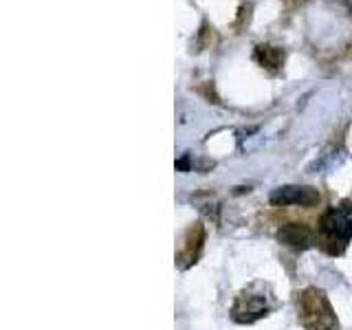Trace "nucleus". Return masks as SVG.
<instances>
[{"label": "nucleus", "mask_w": 352, "mask_h": 330, "mask_svg": "<svg viewBox=\"0 0 352 330\" xmlns=\"http://www.w3.org/2000/svg\"><path fill=\"white\" fill-rule=\"evenodd\" d=\"M278 240L291 249L304 251V249H311L315 245L317 236L311 227H306L302 223H289V225H282L278 229Z\"/></svg>", "instance_id": "39448f33"}, {"label": "nucleus", "mask_w": 352, "mask_h": 330, "mask_svg": "<svg viewBox=\"0 0 352 330\" xmlns=\"http://www.w3.org/2000/svg\"><path fill=\"white\" fill-rule=\"evenodd\" d=\"M253 58H256V62L262 69H267L271 73H278L284 66V51L278 47H271V44H258Z\"/></svg>", "instance_id": "0eeeda50"}, {"label": "nucleus", "mask_w": 352, "mask_h": 330, "mask_svg": "<svg viewBox=\"0 0 352 330\" xmlns=\"http://www.w3.org/2000/svg\"><path fill=\"white\" fill-rule=\"evenodd\" d=\"M297 319L306 330H339V319L319 289H306L297 300Z\"/></svg>", "instance_id": "f03ea898"}, {"label": "nucleus", "mask_w": 352, "mask_h": 330, "mask_svg": "<svg viewBox=\"0 0 352 330\" xmlns=\"http://www.w3.org/2000/svg\"><path fill=\"white\" fill-rule=\"evenodd\" d=\"M352 240V203H344L339 207H330L319 218L317 242H322L328 253L339 256Z\"/></svg>", "instance_id": "f257e3e1"}, {"label": "nucleus", "mask_w": 352, "mask_h": 330, "mask_svg": "<svg viewBox=\"0 0 352 330\" xmlns=\"http://www.w3.org/2000/svg\"><path fill=\"white\" fill-rule=\"evenodd\" d=\"M229 313L236 324H253V322H258V319L267 317L271 313L269 286H264L260 282L247 286V289L234 300Z\"/></svg>", "instance_id": "7ed1b4c3"}, {"label": "nucleus", "mask_w": 352, "mask_h": 330, "mask_svg": "<svg viewBox=\"0 0 352 330\" xmlns=\"http://www.w3.org/2000/svg\"><path fill=\"white\" fill-rule=\"evenodd\" d=\"M269 201L273 207H289V205L313 207L322 201V196L311 185H284L271 194Z\"/></svg>", "instance_id": "20e7f679"}, {"label": "nucleus", "mask_w": 352, "mask_h": 330, "mask_svg": "<svg viewBox=\"0 0 352 330\" xmlns=\"http://www.w3.org/2000/svg\"><path fill=\"white\" fill-rule=\"evenodd\" d=\"M203 242H205V229L201 223H194L190 229H187L183 249L179 251V256H176L179 269H190L198 260V256H201V251H203Z\"/></svg>", "instance_id": "423d86ee"}]
</instances>
